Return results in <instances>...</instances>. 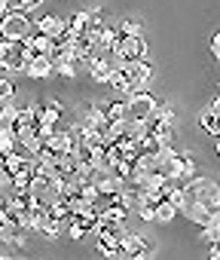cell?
<instances>
[{
  "instance_id": "obj_1",
  "label": "cell",
  "mask_w": 220,
  "mask_h": 260,
  "mask_svg": "<svg viewBox=\"0 0 220 260\" xmlns=\"http://www.w3.org/2000/svg\"><path fill=\"white\" fill-rule=\"evenodd\" d=\"M156 172H162V178H168V181H174V184H190L196 175H199V169H196V159H193V153H187V150H171V156L168 159H162L159 166H156Z\"/></svg>"
},
{
  "instance_id": "obj_2",
  "label": "cell",
  "mask_w": 220,
  "mask_h": 260,
  "mask_svg": "<svg viewBox=\"0 0 220 260\" xmlns=\"http://www.w3.org/2000/svg\"><path fill=\"white\" fill-rule=\"evenodd\" d=\"M34 31V22H31V13H4L0 16V40H25L28 34Z\"/></svg>"
},
{
  "instance_id": "obj_3",
  "label": "cell",
  "mask_w": 220,
  "mask_h": 260,
  "mask_svg": "<svg viewBox=\"0 0 220 260\" xmlns=\"http://www.w3.org/2000/svg\"><path fill=\"white\" fill-rule=\"evenodd\" d=\"M184 190H187V196H190L193 202H205V205H211V208H220V187H217L214 178L196 175L190 184H184Z\"/></svg>"
},
{
  "instance_id": "obj_4",
  "label": "cell",
  "mask_w": 220,
  "mask_h": 260,
  "mask_svg": "<svg viewBox=\"0 0 220 260\" xmlns=\"http://www.w3.org/2000/svg\"><path fill=\"white\" fill-rule=\"evenodd\" d=\"M110 52H114V58H117L120 64H126V61H138V58H147L144 34H141V37H120L117 46L110 49Z\"/></svg>"
},
{
  "instance_id": "obj_5",
  "label": "cell",
  "mask_w": 220,
  "mask_h": 260,
  "mask_svg": "<svg viewBox=\"0 0 220 260\" xmlns=\"http://www.w3.org/2000/svg\"><path fill=\"white\" fill-rule=\"evenodd\" d=\"M126 104H129V116H135V119H150L153 110H156V104H159V98H156L150 89H141V92H129V95H126Z\"/></svg>"
},
{
  "instance_id": "obj_6",
  "label": "cell",
  "mask_w": 220,
  "mask_h": 260,
  "mask_svg": "<svg viewBox=\"0 0 220 260\" xmlns=\"http://www.w3.org/2000/svg\"><path fill=\"white\" fill-rule=\"evenodd\" d=\"M31 22H34V31H37V34H46V37H52V40H58L61 34H67V19L58 16V13H46V16H40V19H31Z\"/></svg>"
},
{
  "instance_id": "obj_7",
  "label": "cell",
  "mask_w": 220,
  "mask_h": 260,
  "mask_svg": "<svg viewBox=\"0 0 220 260\" xmlns=\"http://www.w3.org/2000/svg\"><path fill=\"white\" fill-rule=\"evenodd\" d=\"M0 71L22 74V40H0Z\"/></svg>"
},
{
  "instance_id": "obj_8",
  "label": "cell",
  "mask_w": 220,
  "mask_h": 260,
  "mask_svg": "<svg viewBox=\"0 0 220 260\" xmlns=\"http://www.w3.org/2000/svg\"><path fill=\"white\" fill-rule=\"evenodd\" d=\"M123 71H126V77H129V83H132V86H150V83H153V64H150L147 58L126 61V64H123ZM132 86H129V89H132Z\"/></svg>"
},
{
  "instance_id": "obj_9",
  "label": "cell",
  "mask_w": 220,
  "mask_h": 260,
  "mask_svg": "<svg viewBox=\"0 0 220 260\" xmlns=\"http://www.w3.org/2000/svg\"><path fill=\"white\" fill-rule=\"evenodd\" d=\"M187 220H193V223H199V226H205V223H220V214H217V208H211V205H205V202H187V208L180 211Z\"/></svg>"
},
{
  "instance_id": "obj_10",
  "label": "cell",
  "mask_w": 220,
  "mask_h": 260,
  "mask_svg": "<svg viewBox=\"0 0 220 260\" xmlns=\"http://www.w3.org/2000/svg\"><path fill=\"white\" fill-rule=\"evenodd\" d=\"M217 113H220V98L214 95L211 98V107L199 116V125H202V132H208L211 138H217L220 135V119H217Z\"/></svg>"
},
{
  "instance_id": "obj_11",
  "label": "cell",
  "mask_w": 220,
  "mask_h": 260,
  "mask_svg": "<svg viewBox=\"0 0 220 260\" xmlns=\"http://www.w3.org/2000/svg\"><path fill=\"white\" fill-rule=\"evenodd\" d=\"M89 68V77H92V83H107V77H110V61H107V52H95V58L86 64Z\"/></svg>"
},
{
  "instance_id": "obj_12",
  "label": "cell",
  "mask_w": 220,
  "mask_h": 260,
  "mask_svg": "<svg viewBox=\"0 0 220 260\" xmlns=\"http://www.w3.org/2000/svg\"><path fill=\"white\" fill-rule=\"evenodd\" d=\"M147 132L162 141V144H171L174 141V122H159V119H147Z\"/></svg>"
},
{
  "instance_id": "obj_13",
  "label": "cell",
  "mask_w": 220,
  "mask_h": 260,
  "mask_svg": "<svg viewBox=\"0 0 220 260\" xmlns=\"http://www.w3.org/2000/svg\"><path fill=\"white\" fill-rule=\"evenodd\" d=\"M25 77H31V80H49V77H52V61H49L46 55H37V58L25 68Z\"/></svg>"
},
{
  "instance_id": "obj_14",
  "label": "cell",
  "mask_w": 220,
  "mask_h": 260,
  "mask_svg": "<svg viewBox=\"0 0 220 260\" xmlns=\"http://www.w3.org/2000/svg\"><path fill=\"white\" fill-rule=\"evenodd\" d=\"M107 86L114 89L120 98H126V92H129V86H132V83H129V77H126V71H123V68H114V71H110V77H107Z\"/></svg>"
},
{
  "instance_id": "obj_15",
  "label": "cell",
  "mask_w": 220,
  "mask_h": 260,
  "mask_svg": "<svg viewBox=\"0 0 220 260\" xmlns=\"http://www.w3.org/2000/svg\"><path fill=\"white\" fill-rule=\"evenodd\" d=\"M86 31H89V10H80V13H74L67 19V34L70 37H83Z\"/></svg>"
},
{
  "instance_id": "obj_16",
  "label": "cell",
  "mask_w": 220,
  "mask_h": 260,
  "mask_svg": "<svg viewBox=\"0 0 220 260\" xmlns=\"http://www.w3.org/2000/svg\"><path fill=\"white\" fill-rule=\"evenodd\" d=\"M114 28H117L120 37H141V34H144V22H141V19H132V16H129V19H120Z\"/></svg>"
},
{
  "instance_id": "obj_17",
  "label": "cell",
  "mask_w": 220,
  "mask_h": 260,
  "mask_svg": "<svg viewBox=\"0 0 220 260\" xmlns=\"http://www.w3.org/2000/svg\"><path fill=\"white\" fill-rule=\"evenodd\" d=\"M58 119H61V104L58 101H46L40 116H37V122L40 125H58Z\"/></svg>"
},
{
  "instance_id": "obj_18",
  "label": "cell",
  "mask_w": 220,
  "mask_h": 260,
  "mask_svg": "<svg viewBox=\"0 0 220 260\" xmlns=\"http://www.w3.org/2000/svg\"><path fill=\"white\" fill-rule=\"evenodd\" d=\"M174 217H177V211H174V205L168 199H159L153 205V223H171Z\"/></svg>"
},
{
  "instance_id": "obj_19",
  "label": "cell",
  "mask_w": 220,
  "mask_h": 260,
  "mask_svg": "<svg viewBox=\"0 0 220 260\" xmlns=\"http://www.w3.org/2000/svg\"><path fill=\"white\" fill-rule=\"evenodd\" d=\"M37 233H43L46 239H58V236L64 233V220H58V217H52V214H46V217L40 220V226H37Z\"/></svg>"
},
{
  "instance_id": "obj_20",
  "label": "cell",
  "mask_w": 220,
  "mask_h": 260,
  "mask_svg": "<svg viewBox=\"0 0 220 260\" xmlns=\"http://www.w3.org/2000/svg\"><path fill=\"white\" fill-rule=\"evenodd\" d=\"M120 248H123L126 254H138V251H147L150 245H147L144 236H138V233H126V236L120 239Z\"/></svg>"
},
{
  "instance_id": "obj_21",
  "label": "cell",
  "mask_w": 220,
  "mask_h": 260,
  "mask_svg": "<svg viewBox=\"0 0 220 260\" xmlns=\"http://www.w3.org/2000/svg\"><path fill=\"white\" fill-rule=\"evenodd\" d=\"M104 116H107V119H129V104H126V98L107 101V104H104Z\"/></svg>"
},
{
  "instance_id": "obj_22",
  "label": "cell",
  "mask_w": 220,
  "mask_h": 260,
  "mask_svg": "<svg viewBox=\"0 0 220 260\" xmlns=\"http://www.w3.org/2000/svg\"><path fill=\"white\" fill-rule=\"evenodd\" d=\"M107 122V116H104V104H89L86 107V116H83V125H89V128H101Z\"/></svg>"
},
{
  "instance_id": "obj_23",
  "label": "cell",
  "mask_w": 220,
  "mask_h": 260,
  "mask_svg": "<svg viewBox=\"0 0 220 260\" xmlns=\"http://www.w3.org/2000/svg\"><path fill=\"white\" fill-rule=\"evenodd\" d=\"M19 150V141H16V132H13V125H0V153H13Z\"/></svg>"
},
{
  "instance_id": "obj_24",
  "label": "cell",
  "mask_w": 220,
  "mask_h": 260,
  "mask_svg": "<svg viewBox=\"0 0 220 260\" xmlns=\"http://www.w3.org/2000/svg\"><path fill=\"white\" fill-rule=\"evenodd\" d=\"M126 138H132V141H141L144 135H147V119H135V116H129L126 119V132H123Z\"/></svg>"
},
{
  "instance_id": "obj_25",
  "label": "cell",
  "mask_w": 220,
  "mask_h": 260,
  "mask_svg": "<svg viewBox=\"0 0 220 260\" xmlns=\"http://www.w3.org/2000/svg\"><path fill=\"white\" fill-rule=\"evenodd\" d=\"M199 242H205V245H217L220 242V223H205L202 226V233H199Z\"/></svg>"
},
{
  "instance_id": "obj_26",
  "label": "cell",
  "mask_w": 220,
  "mask_h": 260,
  "mask_svg": "<svg viewBox=\"0 0 220 260\" xmlns=\"http://www.w3.org/2000/svg\"><path fill=\"white\" fill-rule=\"evenodd\" d=\"M150 119H159V122H174V107H171V104H165V101H159Z\"/></svg>"
},
{
  "instance_id": "obj_27",
  "label": "cell",
  "mask_w": 220,
  "mask_h": 260,
  "mask_svg": "<svg viewBox=\"0 0 220 260\" xmlns=\"http://www.w3.org/2000/svg\"><path fill=\"white\" fill-rule=\"evenodd\" d=\"M28 184H31V172H16V175H13V190H10V193H28Z\"/></svg>"
},
{
  "instance_id": "obj_28",
  "label": "cell",
  "mask_w": 220,
  "mask_h": 260,
  "mask_svg": "<svg viewBox=\"0 0 220 260\" xmlns=\"http://www.w3.org/2000/svg\"><path fill=\"white\" fill-rule=\"evenodd\" d=\"M16 83L10 80V77H0V101H10V98H16Z\"/></svg>"
},
{
  "instance_id": "obj_29",
  "label": "cell",
  "mask_w": 220,
  "mask_h": 260,
  "mask_svg": "<svg viewBox=\"0 0 220 260\" xmlns=\"http://www.w3.org/2000/svg\"><path fill=\"white\" fill-rule=\"evenodd\" d=\"M52 71H55V74H61V77H64V80H74V77H77V74H80V68H77V64H74V61H61V64H55V68H52Z\"/></svg>"
},
{
  "instance_id": "obj_30",
  "label": "cell",
  "mask_w": 220,
  "mask_h": 260,
  "mask_svg": "<svg viewBox=\"0 0 220 260\" xmlns=\"http://www.w3.org/2000/svg\"><path fill=\"white\" fill-rule=\"evenodd\" d=\"M208 46H211V55H214V58H220V31H214V34H211Z\"/></svg>"
},
{
  "instance_id": "obj_31",
  "label": "cell",
  "mask_w": 220,
  "mask_h": 260,
  "mask_svg": "<svg viewBox=\"0 0 220 260\" xmlns=\"http://www.w3.org/2000/svg\"><path fill=\"white\" fill-rule=\"evenodd\" d=\"M129 260H153V251H138V254H129Z\"/></svg>"
},
{
  "instance_id": "obj_32",
  "label": "cell",
  "mask_w": 220,
  "mask_h": 260,
  "mask_svg": "<svg viewBox=\"0 0 220 260\" xmlns=\"http://www.w3.org/2000/svg\"><path fill=\"white\" fill-rule=\"evenodd\" d=\"M7 202H10V193H7V190H0V214H4V208H7Z\"/></svg>"
},
{
  "instance_id": "obj_33",
  "label": "cell",
  "mask_w": 220,
  "mask_h": 260,
  "mask_svg": "<svg viewBox=\"0 0 220 260\" xmlns=\"http://www.w3.org/2000/svg\"><path fill=\"white\" fill-rule=\"evenodd\" d=\"M4 13H10V0H0V16Z\"/></svg>"
},
{
  "instance_id": "obj_34",
  "label": "cell",
  "mask_w": 220,
  "mask_h": 260,
  "mask_svg": "<svg viewBox=\"0 0 220 260\" xmlns=\"http://www.w3.org/2000/svg\"><path fill=\"white\" fill-rule=\"evenodd\" d=\"M43 0H28V10H34V7H40Z\"/></svg>"
}]
</instances>
